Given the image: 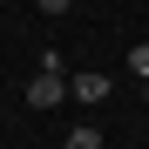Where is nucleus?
Instances as JSON below:
<instances>
[{
	"label": "nucleus",
	"mask_w": 149,
	"mask_h": 149,
	"mask_svg": "<svg viewBox=\"0 0 149 149\" xmlns=\"http://www.w3.org/2000/svg\"><path fill=\"white\" fill-rule=\"evenodd\" d=\"M68 102L102 109V102H109V74H95V68H88V74H68Z\"/></svg>",
	"instance_id": "nucleus-1"
},
{
	"label": "nucleus",
	"mask_w": 149,
	"mask_h": 149,
	"mask_svg": "<svg viewBox=\"0 0 149 149\" xmlns=\"http://www.w3.org/2000/svg\"><path fill=\"white\" fill-rule=\"evenodd\" d=\"M74 7V0H41V14H68Z\"/></svg>",
	"instance_id": "nucleus-5"
},
{
	"label": "nucleus",
	"mask_w": 149,
	"mask_h": 149,
	"mask_svg": "<svg viewBox=\"0 0 149 149\" xmlns=\"http://www.w3.org/2000/svg\"><path fill=\"white\" fill-rule=\"evenodd\" d=\"M142 95H149V81H142Z\"/></svg>",
	"instance_id": "nucleus-6"
},
{
	"label": "nucleus",
	"mask_w": 149,
	"mask_h": 149,
	"mask_svg": "<svg viewBox=\"0 0 149 149\" xmlns=\"http://www.w3.org/2000/svg\"><path fill=\"white\" fill-rule=\"evenodd\" d=\"M129 74H136V81H149V41H136V47H129Z\"/></svg>",
	"instance_id": "nucleus-4"
},
{
	"label": "nucleus",
	"mask_w": 149,
	"mask_h": 149,
	"mask_svg": "<svg viewBox=\"0 0 149 149\" xmlns=\"http://www.w3.org/2000/svg\"><path fill=\"white\" fill-rule=\"evenodd\" d=\"M54 149H61V142H54Z\"/></svg>",
	"instance_id": "nucleus-7"
},
{
	"label": "nucleus",
	"mask_w": 149,
	"mask_h": 149,
	"mask_svg": "<svg viewBox=\"0 0 149 149\" xmlns=\"http://www.w3.org/2000/svg\"><path fill=\"white\" fill-rule=\"evenodd\" d=\"M68 102V74H34L27 81V109H61Z\"/></svg>",
	"instance_id": "nucleus-2"
},
{
	"label": "nucleus",
	"mask_w": 149,
	"mask_h": 149,
	"mask_svg": "<svg viewBox=\"0 0 149 149\" xmlns=\"http://www.w3.org/2000/svg\"><path fill=\"white\" fill-rule=\"evenodd\" d=\"M61 149H102V129H95V122H81V129L61 136Z\"/></svg>",
	"instance_id": "nucleus-3"
}]
</instances>
